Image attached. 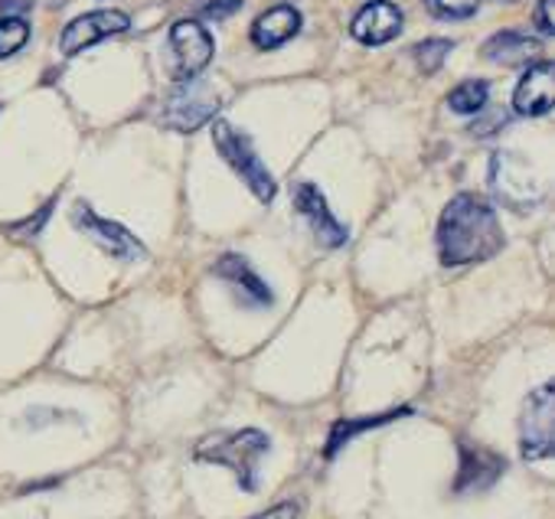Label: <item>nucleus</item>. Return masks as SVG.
I'll list each match as a JSON object with an SVG mask.
<instances>
[{
  "label": "nucleus",
  "instance_id": "f257e3e1",
  "mask_svg": "<svg viewBox=\"0 0 555 519\" xmlns=\"http://www.w3.org/2000/svg\"><path fill=\"white\" fill-rule=\"evenodd\" d=\"M438 258L448 269L477 265L493 258L503 245V225L496 209L477 193H457L438 219Z\"/></svg>",
  "mask_w": 555,
  "mask_h": 519
},
{
  "label": "nucleus",
  "instance_id": "f03ea898",
  "mask_svg": "<svg viewBox=\"0 0 555 519\" xmlns=\"http://www.w3.org/2000/svg\"><path fill=\"white\" fill-rule=\"evenodd\" d=\"M268 451H271V438L261 428H242V431L206 434L196 444L193 457L203 464H219V467L232 470L238 486L245 493H255L258 490V467H261V457Z\"/></svg>",
  "mask_w": 555,
  "mask_h": 519
},
{
  "label": "nucleus",
  "instance_id": "7ed1b4c3",
  "mask_svg": "<svg viewBox=\"0 0 555 519\" xmlns=\"http://www.w3.org/2000/svg\"><path fill=\"white\" fill-rule=\"evenodd\" d=\"M212 144H216L219 157L235 170V177L251 190V196L258 203H271L274 199L278 183H274L271 170L264 167V160L258 157V151H255V144L248 141L245 131H238L235 125L216 118L212 121Z\"/></svg>",
  "mask_w": 555,
  "mask_h": 519
},
{
  "label": "nucleus",
  "instance_id": "20e7f679",
  "mask_svg": "<svg viewBox=\"0 0 555 519\" xmlns=\"http://www.w3.org/2000/svg\"><path fill=\"white\" fill-rule=\"evenodd\" d=\"M219 108L222 99L216 95V89L199 79H190V82H177V89L167 95L160 121L180 134H193L203 125H209L219 115Z\"/></svg>",
  "mask_w": 555,
  "mask_h": 519
},
{
  "label": "nucleus",
  "instance_id": "39448f33",
  "mask_svg": "<svg viewBox=\"0 0 555 519\" xmlns=\"http://www.w3.org/2000/svg\"><path fill=\"white\" fill-rule=\"evenodd\" d=\"M212 56H216V43L199 21H177L170 27L167 63H170V76L177 82L199 79V73L212 63Z\"/></svg>",
  "mask_w": 555,
  "mask_h": 519
},
{
  "label": "nucleus",
  "instance_id": "423d86ee",
  "mask_svg": "<svg viewBox=\"0 0 555 519\" xmlns=\"http://www.w3.org/2000/svg\"><path fill=\"white\" fill-rule=\"evenodd\" d=\"M552 415H555V389L552 382H545L535 392H529L519 412V451L526 460H545L552 454L555 444Z\"/></svg>",
  "mask_w": 555,
  "mask_h": 519
},
{
  "label": "nucleus",
  "instance_id": "0eeeda50",
  "mask_svg": "<svg viewBox=\"0 0 555 519\" xmlns=\"http://www.w3.org/2000/svg\"><path fill=\"white\" fill-rule=\"evenodd\" d=\"M73 225L79 232H86L102 251L121 258V262H141V258L147 255L141 238H134L121 222H112V219L99 216L89 203H76L73 206Z\"/></svg>",
  "mask_w": 555,
  "mask_h": 519
},
{
  "label": "nucleus",
  "instance_id": "6e6552de",
  "mask_svg": "<svg viewBox=\"0 0 555 519\" xmlns=\"http://www.w3.org/2000/svg\"><path fill=\"white\" fill-rule=\"evenodd\" d=\"M490 186H493L496 199L509 203L513 209H526V206L542 199L539 180L513 154H493V160H490Z\"/></svg>",
  "mask_w": 555,
  "mask_h": 519
},
{
  "label": "nucleus",
  "instance_id": "1a4fd4ad",
  "mask_svg": "<svg viewBox=\"0 0 555 519\" xmlns=\"http://www.w3.org/2000/svg\"><path fill=\"white\" fill-rule=\"evenodd\" d=\"M128 27H131V17L125 11H89L66 24L63 37H60V50H63V56H76L108 37L125 34Z\"/></svg>",
  "mask_w": 555,
  "mask_h": 519
},
{
  "label": "nucleus",
  "instance_id": "9d476101",
  "mask_svg": "<svg viewBox=\"0 0 555 519\" xmlns=\"http://www.w3.org/2000/svg\"><path fill=\"white\" fill-rule=\"evenodd\" d=\"M295 206H298V212L308 219L311 232L318 235V242H321L324 248H340V245H347V238H350L347 225L331 212L324 193H321L314 183H298V190H295Z\"/></svg>",
  "mask_w": 555,
  "mask_h": 519
},
{
  "label": "nucleus",
  "instance_id": "9b49d317",
  "mask_svg": "<svg viewBox=\"0 0 555 519\" xmlns=\"http://www.w3.org/2000/svg\"><path fill=\"white\" fill-rule=\"evenodd\" d=\"M461 454V464H457V477H454V493H477V490H487L493 486L503 470H506V460L480 444H461L457 447Z\"/></svg>",
  "mask_w": 555,
  "mask_h": 519
},
{
  "label": "nucleus",
  "instance_id": "f8f14e48",
  "mask_svg": "<svg viewBox=\"0 0 555 519\" xmlns=\"http://www.w3.org/2000/svg\"><path fill=\"white\" fill-rule=\"evenodd\" d=\"M552 102H555V69H552V63L539 60L519 79V86L513 92V108L522 118H542L552 112Z\"/></svg>",
  "mask_w": 555,
  "mask_h": 519
},
{
  "label": "nucleus",
  "instance_id": "ddd939ff",
  "mask_svg": "<svg viewBox=\"0 0 555 519\" xmlns=\"http://www.w3.org/2000/svg\"><path fill=\"white\" fill-rule=\"evenodd\" d=\"M350 34L363 47H383L402 34V11L396 4H389V0H370L366 8L357 11Z\"/></svg>",
  "mask_w": 555,
  "mask_h": 519
},
{
  "label": "nucleus",
  "instance_id": "4468645a",
  "mask_svg": "<svg viewBox=\"0 0 555 519\" xmlns=\"http://www.w3.org/2000/svg\"><path fill=\"white\" fill-rule=\"evenodd\" d=\"M301 34V14L292 4H278L251 24V43L258 50H278Z\"/></svg>",
  "mask_w": 555,
  "mask_h": 519
},
{
  "label": "nucleus",
  "instance_id": "2eb2a0df",
  "mask_svg": "<svg viewBox=\"0 0 555 519\" xmlns=\"http://www.w3.org/2000/svg\"><path fill=\"white\" fill-rule=\"evenodd\" d=\"M216 275L222 282H229L245 304H251V308H268L271 304V288L261 282V275H255V269L245 262L242 255H232V251L222 255L216 262Z\"/></svg>",
  "mask_w": 555,
  "mask_h": 519
},
{
  "label": "nucleus",
  "instance_id": "dca6fc26",
  "mask_svg": "<svg viewBox=\"0 0 555 519\" xmlns=\"http://www.w3.org/2000/svg\"><path fill=\"white\" fill-rule=\"evenodd\" d=\"M539 56H542V43L532 37L513 34V30L493 34L483 43V60H490L496 66H509V69H529L532 63H539Z\"/></svg>",
  "mask_w": 555,
  "mask_h": 519
},
{
  "label": "nucleus",
  "instance_id": "f3484780",
  "mask_svg": "<svg viewBox=\"0 0 555 519\" xmlns=\"http://www.w3.org/2000/svg\"><path fill=\"white\" fill-rule=\"evenodd\" d=\"M487 99H490V86L483 79H467L457 89H451L448 108L457 112V115H477V112H483Z\"/></svg>",
  "mask_w": 555,
  "mask_h": 519
},
{
  "label": "nucleus",
  "instance_id": "a211bd4d",
  "mask_svg": "<svg viewBox=\"0 0 555 519\" xmlns=\"http://www.w3.org/2000/svg\"><path fill=\"white\" fill-rule=\"evenodd\" d=\"M30 40V24L24 17H0V60L21 53Z\"/></svg>",
  "mask_w": 555,
  "mask_h": 519
},
{
  "label": "nucleus",
  "instance_id": "6ab92c4d",
  "mask_svg": "<svg viewBox=\"0 0 555 519\" xmlns=\"http://www.w3.org/2000/svg\"><path fill=\"white\" fill-rule=\"evenodd\" d=\"M454 50V43L451 40H441V37H435V40H425V43H418L415 47V63H418V69L422 73H438L441 66H444V60H448V53Z\"/></svg>",
  "mask_w": 555,
  "mask_h": 519
},
{
  "label": "nucleus",
  "instance_id": "aec40b11",
  "mask_svg": "<svg viewBox=\"0 0 555 519\" xmlns=\"http://www.w3.org/2000/svg\"><path fill=\"white\" fill-rule=\"evenodd\" d=\"M389 418H396V415H376V418H357V421H340V425H334V434H331V444H327V457H334L353 434H360V431H366V428H376V425H383V421H389Z\"/></svg>",
  "mask_w": 555,
  "mask_h": 519
},
{
  "label": "nucleus",
  "instance_id": "412c9836",
  "mask_svg": "<svg viewBox=\"0 0 555 519\" xmlns=\"http://www.w3.org/2000/svg\"><path fill=\"white\" fill-rule=\"evenodd\" d=\"M428 11L441 21H467L477 14L480 0H425Z\"/></svg>",
  "mask_w": 555,
  "mask_h": 519
},
{
  "label": "nucleus",
  "instance_id": "4be33fe9",
  "mask_svg": "<svg viewBox=\"0 0 555 519\" xmlns=\"http://www.w3.org/2000/svg\"><path fill=\"white\" fill-rule=\"evenodd\" d=\"M535 30L552 37L555 34V0H539V8H535Z\"/></svg>",
  "mask_w": 555,
  "mask_h": 519
},
{
  "label": "nucleus",
  "instance_id": "5701e85b",
  "mask_svg": "<svg viewBox=\"0 0 555 519\" xmlns=\"http://www.w3.org/2000/svg\"><path fill=\"white\" fill-rule=\"evenodd\" d=\"M301 516V503L298 499H282V503H274L271 509L251 516V519H298Z\"/></svg>",
  "mask_w": 555,
  "mask_h": 519
},
{
  "label": "nucleus",
  "instance_id": "b1692460",
  "mask_svg": "<svg viewBox=\"0 0 555 519\" xmlns=\"http://www.w3.org/2000/svg\"><path fill=\"white\" fill-rule=\"evenodd\" d=\"M50 209H53V203H47L34 219H24L21 225H14V235H37L40 232V225L47 222V216H50Z\"/></svg>",
  "mask_w": 555,
  "mask_h": 519
},
{
  "label": "nucleus",
  "instance_id": "393cba45",
  "mask_svg": "<svg viewBox=\"0 0 555 519\" xmlns=\"http://www.w3.org/2000/svg\"><path fill=\"white\" fill-rule=\"evenodd\" d=\"M199 4L206 8V11H216V14H225V11H232V8H238L242 0H199Z\"/></svg>",
  "mask_w": 555,
  "mask_h": 519
}]
</instances>
